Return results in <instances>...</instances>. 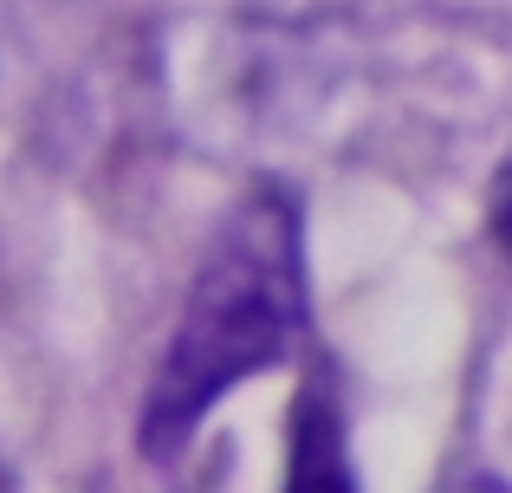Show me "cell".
<instances>
[{"label":"cell","instance_id":"cell-1","mask_svg":"<svg viewBox=\"0 0 512 493\" xmlns=\"http://www.w3.org/2000/svg\"><path fill=\"white\" fill-rule=\"evenodd\" d=\"M305 331V234L286 189H253L221 221L182 325H175L156 383L143 396L137 442L150 461H175L195 442L201 416L247 377L286 364Z\"/></svg>","mask_w":512,"mask_h":493},{"label":"cell","instance_id":"cell-2","mask_svg":"<svg viewBox=\"0 0 512 493\" xmlns=\"http://www.w3.org/2000/svg\"><path fill=\"white\" fill-rule=\"evenodd\" d=\"M286 493H357L350 474V442H344V403L331 370H312L292 403V461H286Z\"/></svg>","mask_w":512,"mask_h":493},{"label":"cell","instance_id":"cell-3","mask_svg":"<svg viewBox=\"0 0 512 493\" xmlns=\"http://www.w3.org/2000/svg\"><path fill=\"white\" fill-rule=\"evenodd\" d=\"M487 221H493V241H500V247H506V260H512V156L500 163V176H493Z\"/></svg>","mask_w":512,"mask_h":493},{"label":"cell","instance_id":"cell-4","mask_svg":"<svg viewBox=\"0 0 512 493\" xmlns=\"http://www.w3.org/2000/svg\"><path fill=\"white\" fill-rule=\"evenodd\" d=\"M448 493H512V487H500V481H461V487H448Z\"/></svg>","mask_w":512,"mask_h":493},{"label":"cell","instance_id":"cell-5","mask_svg":"<svg viewBox=\"0 0 512 493\" xmlns=\"http://www.w3.org/2000/svg\"><path fill=\"white\" fill-rule=\"evenodd\" d=\"M0 493H13V468H7V461H0Z\"/></svg>","mask_w":512,"mask_h":493}]
</instances>
